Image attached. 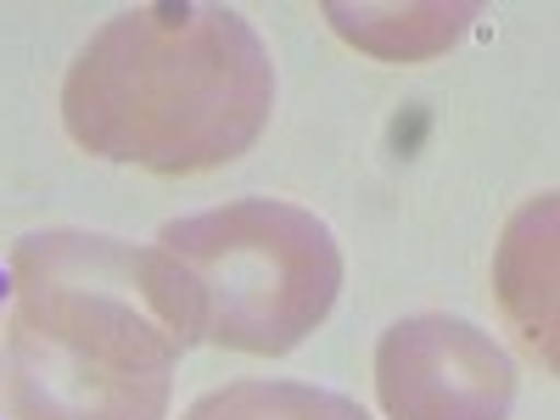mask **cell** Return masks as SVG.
Here are the masks:
<instances>
[{
  "mask_svg": "<svg viewBox=\"0 0 560 420\" xmlns=\"http://www.w3.org/2000/svg\"><path fill=\"white\" fill-rule=\"evenodd\" d=\"M0 308L7 420H163L197 348L174 264L102 230H34Z\"/></svg>",
  "mask_w": 560,
  "mask_h": 420,
  "instance_id": "obj_1",
  "label": "cell"
},
{
  "mask_svg": "<svg viewBox=\"0 0 560 420\" xmlns=\"http://www.w3.org/2000/svg\"><path fill=\"white\" fill-rule=\"evenodd\" d=\"M275 113V62L236 7H129L84 39L62 79V129L79 152L163 179L224 168Z\"/></svg>",
  "mask_w": 560,
  "mask_h": 420,
  "instance_id": "obj_2",
  "label": "cell"
},
{
  "mask_svg": "<svg viewBox=\"0 0 560 420\" xmlns=\"http://www.w3.org/2000/svg\"><path fill=\"white\" fill-rule=\"evenodd\" d=\"M555 219L560 202L555 191L527 197L516 213H510L504 236L493 247V298L504 325L516 331L522 353L555 376L560 370V342H555V269H560V247H555Z\"/></svg>",
  "mask_w": 560,
  "mask_h": 420,
  "instance_id": "obj_5",
  "label": "cell"
},
{
  "mask_svg": "<svg viewBox=\"0 0 560 420\" xmlns=\"http://www.w3.org/2000/svg\"><path fill=\"white\" fill-rule=\"evenodd\" d=\"M179 420H370L353 398L308 382H230L202 393Z\"/></svg>",
  "mask_w": 560,
  "mask_h": 420,
  "instance_id": "obj_7",
  "label": "cell"
},
{
  "mask_svg": "<svg viewBox=\"0 0 560 420\" xmlns=\"http://www.w3.org/2000/svg\"><path fill=\"white\" fill-rule=\"evenodd\" d=\"M152 247L174 264L197 342L230 353H292L325 325L342 292V247L331 224L275 197L174 219Z\"/></svg>",
  "mask_w": 560,
  "mask_h": 420,
  "instance_id": "obj_3",
  "label": "cell"
},
{
  "mask_svg": "<svg viewBox=\"0 0 560 420\" xmlns=\"http://www.w3.org/2000/svg\"><path fill=\"white\" fill-rule=\"evenodd\" d=\"M7 292H12V275L0 269V308H7Z\"/></svg>",
  "mask_w": 560,
  "mask_h": 420,
  "instance_id": "obj_8",
  "label": "cell"
},
{
  "mask_svg": "<svg viewBox=\"0 0 560 420\" xmlns=\"http://www.w3.org/2000/svg\"><path fill=\"white\" fill-rule=\"evenodd\" d=\"M482 7L477 0H325V23H331L353 51L376 62H427L443 57L448 45L471 28Z\"/></svg>",
  "mask_w": 560,
  "mask_h": 420,
  "instance_id": "obj_6",
  "label": "cell"
},
{
  "mask_svg": "<svg viewBox=\"0 0 560 420\" xmlns=\"http://www.w3.org/2000/svg\"><path fill=\"white\" fill-rule=\"evenodd\" d=\"M376 404L387 420H510L516 364L471 319L409 314L376 342Z\"/></svg>",
  "mask_w": 560,
  "mask_h": 420,
  "instance_id": "obj_4",
  "label": "cell"
}]
</instances>
